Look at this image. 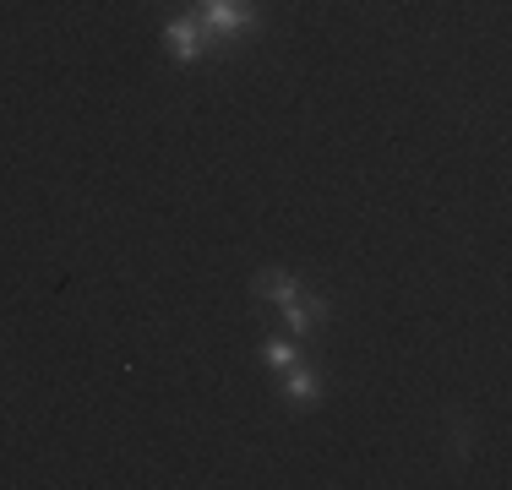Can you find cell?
<instances>
[{
  "label": "cell",
  "instance_id": "6da1fadb",
  "mask_svg": "<svg viewBox=\"0 0 512 490\" xmlns=\"http://www.w3.org/2000/svg\"><path fill=\"white\" fill-rule=\"evenodd\" d=\"M164 39H169V55H175V60H197L207 49V39H213V28H207L202 17H175L164 28Z\"/></svg>",
  "mask_w": 512,
  "mask_h": 490
},
{
  "label": "cell",
  "instance_id": "7a4b0ae2",
  "mask_svg": "<svg viewBox=\"0 0 512 490\" xmlns=\"http://www.w3.org/2000/svg\"><path fill=\"white\" fill-rule=\"evenodd\" d=\"M284 322H289V333H295V338L316 333V327L327 322V300H322V294H306V289H295V294L284 300Z\"/></svg>",
  "mask_w": 512,
  "mask_h": 490
},
{
  "label": "cell",
  "instance_id": "3957f363",
  "mask_svg": "<svg viewBox=\"0 0 512 490\" xmlns=\"http://www.w3.org/2000/svg\"><path fill=\"white\" fill-rule=\"evenodd\" d=\"M202 22L213 33H246L256 28V11L240 6V0H202Z\"/></svg>",
  "mask_w": 512,
  "mask_h": 490
},
{
  "label": "cell",
  "instance_id": "277c9868",
  "mask_svg": "<svg viewBox=\"0 0 512 490\" xmlns=\"http://www.w3.org/2000/svg\"><path fill=\"white\" fill-rule=\"evenodd\" d=\"M251 289H256V300H278V305H284L289 294L300 289V278H289V273H262Z\"/></svg>",
  "mask_w": 512,
  "mask_h": 490
},
{
  "label": "cell",
  "instance_id": "5b68a950",
  "mask_svg": "<svg viewBox=\"0 0 512 490\" xmlns=\"http://www.w3.org/2000/svg\"><path fill=\"white\" fill-rule=\"evenodd\" d=\"M289 403H295V409H316V403H322V382H316L311 371H295L289 376Z\"/></svg>",
  "mask_w": 512,
  "mask_h": 490
},
{
  "label": "cell",
  "instance_id": "8992f818",
  "mask_svg": "<svg viewBox=\"0 0 512 490\" xmlns=\"http://www.w3.org/2000/svg\"><path fill=\"white\" fill-rule=\"evenodd\" d=\"M262 360H267V365H278V371H295V343H289V338L262 343Z\"/></svg>",
  "mask_w": 512,
  "mask_h": 490
}]
</instances>
